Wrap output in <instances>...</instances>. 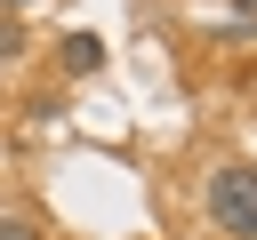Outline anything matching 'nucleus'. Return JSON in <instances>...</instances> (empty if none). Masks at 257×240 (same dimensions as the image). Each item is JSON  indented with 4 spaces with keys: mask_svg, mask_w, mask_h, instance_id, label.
<instances>
[{
    "mask_svg": "<svg viewBox=\"0 0 257 240\" xmlns=\"http://www.w3.org/2000/svg\"><path fill=\"white\" fill-rule=\"evenodd\" d=\"M201 208L225 240H257V160H217L201 184Z\"/></svg>",
    "mask_w": 257,
    "mask_h": 240,
    "instance_id": "nucleus-1",
    "label": "nucleus"
},
{
    "mask_svg": "<svg viewBox=\"0 0 257 240\" xmlns=\"http://www.w3.org/2000/svg\"><path fill=\"white\" fill-rule=\"evenodd\" d=\"M104 64V40L96 32H64V72H96Z\"/></svg>",
    "mask_w": 257,
    "mask_h": 240,
    "instance_id": "nucleus-2",
    "label": "nucleus"
},
{
    "mask_svg": "<svg viewBox=\"0 0 257 240\" xmlns=\"http://www.w3.org/2000/svg\"><path fill=\"white\" fill-rule=\"evenodd\" d=\"M0 240H40V224L32 216H0Z\"/></svg>",
    "mask_w": 257,
    "mask_h": 240,
    "instance_id": "nucleus-3",
    "label": "nucleus"
},
{
    "mask_svg": "<svg viewBox=\"0 0 257 240\" xmlns=\"http://www.w3.org/2000/svg\"><path fill=\"white\" fill-rule=\"evenodd\" d=\"M16 48H24V32H16V24H0V56H16Z\"/></svg>",
    "mask_w": 257,
    "mask_h": 240,
    "instance_id": "nucleus-4",
    "label": "nucleus"
},
{
    "mask_svg": "<svg viewBox=\"0 0 257 240\" xmlns=\"http://www.w3.org/2000/svg\"><path fill=\"white\" fill-rule=\"evenodd\" d=\"M233 8H249V16H257V0H233Z\"/></svg>",
    "mask_w": 257,
    "mask_h": 240,
    "instance_id": "nucleus-5",
    "label": "nucleus"
}]
</instances>
